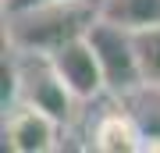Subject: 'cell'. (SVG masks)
<instances>
[{
  "instance_id": "obj_3",
  "label": "cell",
  "mask_w": 160,
  "mask_h": 153,
  "mask_svg": "<svg viewBox=\"0 0 160 153\" xmlns=\"http://www.w3.org/2000/svg\"><path fill=\"white\" fill-rule=\"evenodd\" d=\"M18 54H22V64H18V100L32 103V107L46 110L50 118H57L61 125H68L78 96L61 79V71L53 68L50 54H39V50H18Z\"/></svg>"
},
{
  "instance_id": "obj_1",
  "label": "cell",
  "mask_w": 160,
  "mask_h": 153,
  "mask_svg": "<svg viewBox=\"0 0 160 153\" xmlns=\"http://www.w3.org/2000/svg\"><path fill=\"white\" fill-rule=\"evenodd\" d=\"M107 0H39V4L11 11L4 39L14 50H39L50 54L61 43L86 36L103 18Z\"/></svg>"
},
{
  "instance_id": "obj_10",
  "label": "cell",
  "mask_w": 160,
  "mask_h": 153,
  "mask_svg": "<svg viewBox=\"0 0 160 153\" xmlns=\"http://www.w3.org/2000/svg\"><path fill=\"white\" fill-rule=\"evenodd\" d=\"M29 4H39V0H18V4H11V11H18V7H29Z\"/></svg>"
},
{
  "instance_id": "obj_5",
  "label": "cell",
  "mask_w": 160,
  "mask_h": 153,
  "mask_svg": "<svg viewBox=\"0 0 160 153\" xmlns=\"http://www.w3.org/2000/svg\"><path fill=\"white\" fill-rule=\"evenodd\" d=\"M53 68L61 71V79L71 85V93L78 100H96L103 89H107V79H103V64L96 50H92L89 36H78V39L61 43L57 50H50Z\"/></svg>"
},
{
  "instance_id": "obj_6",
  "label": "cell",
  "mask_w": 160,
  "mask_h": 153,
  "mask_svg": "<svg viewBox=\"0 0 160 153\" xmlns=\"http://www.w3.org/2000/svg\"><path fill=\"white\" fill-rule=\"evenodd\" d=\"M92 146L100 153H139L146 146V135H142V128H139L132 110H110L96 121Z\"/></svg>"
},
{
  "instance_id": "obj_8",
  "label": "cell",
  "mask_w": 160,
  "mask_h": 153,
  "mask_svg": "<svg viewBox=\"0 0 160 153\" xmlns=\"http://www.w3.org/2000/svg\"><path fill=\"white\" fill-rule=\"evenodd\" d=\"M103 14L128 28H142V25H160V0H107Z\"/></svg>"
},
{
  "instance_id": "obj_9",
  "label": "cell",
  "mask_w": 160,
  "mask_h": 153,
  "mask_svg": "<svg viewBox=\"0 0 160 153\" xmlns=\"http://www.w3.org/2000/svg\"><path fill=\"white\" fill-rule=\"evenodd\" d=\"M132 39H135V54H139V68H142V82L160 85V25L132 28Z\"/></svg>"
},
{
  "instance_id": "obj_7",
  "label": "cell",
  "mask_w": 160,
  "mask_h": 153,
  "mask_svg": "<svg viewBox=\"0 0 160 153\" xmlns=\"http://www.w3.org/2000/svg\"><path fill=\"white\" fill-rule=\"evenodd\" d=\"M121 100L128 103V110L135 114L139 128H142V135H146L142 150H160V85L142 82L135 93H128V96H121Z\"/></svg>"
},
{
  "instance_id": "obj_2",
  "label": "cell",
  "mask_w": 160,
  "mask_h": 153,
  "mask_svg": "<svg viewBox=\"0 0 160 153\" xmlns=\"http://www.w3.org/2000/svg\"><path fill=\"white\" fill-rule=\"evenodd\" d=\"M86 36H89L92 50H96L100 64H103L107 89L114 93V96H128V93H135L139 85H142V68H139V54H135L132 28L103 14Z\"/></svg>"
},
{
  "instance_id": "obj_4",
  "label": "cell",
  "mask_w": 160,
  "mask_h": 153,
  "mask_svg": "<svg viewBox=\"0 0 160 153\" xmlns=\"http://www.w3.org/2000/svg\"><path fill=\"white\" fill-rule=\"evenodd\" d=\"M4 146L11 153H50L57 150V132L61 121L50 118L46 110L18 100L4 110Z\"/></svg>"
}]
</instances>
